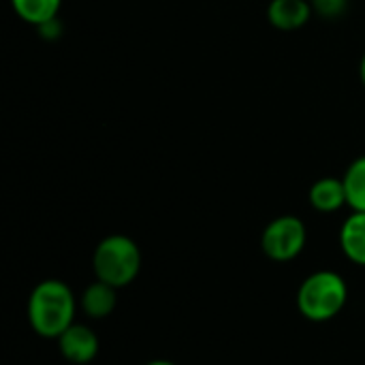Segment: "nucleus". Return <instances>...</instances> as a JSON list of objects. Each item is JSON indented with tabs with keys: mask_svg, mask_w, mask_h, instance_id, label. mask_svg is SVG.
Returning a JSON list of instances; mask_svg holds the SVG:
<instances>
[{
	"mask_svg": "<svg viewBox=\"0 0 365 365\" xmlns=\"http://www.w3.org/2000/svg\"><path fill=\"white\" fill-rule=\"evenodd\" d=\"M77 299L62 280L38 282L28 297V323L41 338L58 340L73 323Z\"/></svg>",
	"mask_w": 365,
	"mask_h": 365,
	"instance_id": "nucleus-1",
	"label": "nucleus"
},
{
	"mask_svg": "<svg viewBox=\"0 0 365 365\" xmlns=\"http://www.w3.org/2000/svg\"><path fill=\"white\" fill-rule=\"evenodd\" d=\"M349 299L346 280L336 272H314L297 291V308L304 319L325 323L336 319Z\"/></svg>",
	"mask_w": 365,
	"mask_h": 365,
	"instance_id": "nucleus-2",
	"label": "nucleus"
},
{
	"mask_svg": "<svg viewBox=\"0 0 365 365\" xmlns=\"http://www.w3.org/2000/svg\"><path fill=\"white\" fill-rule=\"evenodd\" d=\"M92 267L96 280L124 289L135 282L141 272V250L126 235H109L98 242L92 257Z\"/></svg>",
	"mask_w": 365,
	"mask_h": 365,
	"instance_id": "nucleus-3",
	"label": "nucleus"
},
{
	"mask_svg": "<svg viewBox=\"0 0 365 365\" xmlns=\"http://www.w3.org/2000/svg\"><path fill=\"white\" fill-rule=\"evenodd\" d=\"M308 242V231L302 218L297 216H278L274 218L263 235H261V248L263 252L278 263H287L297 259Z\"/></svg>",
	"mask_w": 365,
	"mask_h": 365,
	"instance_id": "nucleus-4",
	"label": "nucleus"
},
{
	"mask_svg": "<svg viewBox=\"0 0 365 365\" xmlns=\"http://www.w3.org/2000/svg\"><path fill=\"white\" fill-rule=\"evenodd\" d=\"M58 349L66 361L75 365H86L98 355V338L90 327L73 323L58 338Z\"/></svg>",
	"mask_w": 365,
	"mask_h": 365,
	"instance_id": "nucleus-5",
	"label": "nucleus"
},
{
	"mask_svg": "<svg viewBox=\"0 0 365 365\" xmlns=\"http://www.w3.org/2000/svg\"><path fill=\"white\" fill-rule=\"evenodd\" d=\"M312 13V4L308 0H272L267 4V21L284 32L306 26Z\"/></svg>",
	"mask_w": 365,
	"mask_h": 365,
	"instance_id": "nucleus-6",
	"label": "nucleus"
},
{
	"mask_svg": "<svg viewBox=\"0 0 365 365\" xmlns=\"http://www.w3.org/2000/svg\"><path fill=\"white\" fill-rule=\"evenodd\" d=\"M310 203L321 214H334L349 205L346 188L340 178H321L310 188Z\"/></svg>",
	"mask_w": 365,
	"mask_h": 365,
	"instance_id": "nucleus-7",
	"label": "nucleus"
},
{
	"mask_svg": "<svg viewBox=\"0 0 365 365\" xmlns=\"http://www.w3.org/2000/svg\"><path fill=\"white\" fill-rule=\"evenodd\" d=\"M115 287L107 284V282H92L79 297V308L83 310L86 317L90 319H107L118 304V295H115Z\"/></svg>",
	"mask_w": 365,
	"mask_h": 365,
	"instance_id": "nucleus-8",
	"label": "nucleus"
},
{
	"mask_svg": "<svg viewBox=\"0 0 365 365\" xmlns=\"http://www.w3.org/2000/svg\"><path fill=\"white\" fill-rule=\"evenodd\" d=\"M340 246L349 261L365 267V212H353L340 229Z\"/></svg>",
	"mask_w": 365,
	"mask_h": 365,
	"instance_id": "nucleus-9",
	"label": "nucleus"
},
{
	"mask_svg": "<svg viewBox=\"0 0 365 365\" xmlns=\"http://www.w3.org/2000/svg\"><path fill=\"white\" fill-rule=\"evenodd\" d=\"M62 0H11L13 11L17 17L30 26H45L58 17Z\"/></svg>",
	"mask_w": 365,
	"mask_h": 365,
	"instance_id": "nucleus-10",
	"label": "nucleus"
},
{
	"mask_svg": "<svg viewBox=\"0 0 365 365\" xmlns=\"http://www.w3.org/2000/svg\"><path fill=\"white\" fill-rule=\"evenodd\" d=\"M344 188H346V201L353 212H365V156L355 158L344 178Z\"/></svg>",
	"mask_w": 365,
	"mask_h": 365,
	"instance_id": "nucleus-11",
	"label": "nucleus"
},
{
	"mask_svg": "<svg viewBox=\"0 0 365 365\" xmlns=\"http://www.w3.org/2000/svg\"><path fill=\"white\" fill-rule=\"evenodd\" d=\"M310 4H312V11L319 13L321 17L336 19L346 11L349 0H310Z\"/></svg>",
	"mask_w": 365,
	"mask_h": 365,
	"instance_id": "nucleus-12",
	"label": "nucleus"
},
{
	"mask_svg": "<svg viewBox=\"0 0 365 365\" xmlns=\"http://www.w3.org/2000/svg\"><path fill=\"white\" fill-rule=\"evenodd\" d=\"M359 77H361V83L365 86V53L364 58H361V62H359Z\"/></svg>",
	"mask_w": 365,
	"mask_h": 365,
	"instance_id": "nucleus-13",
	"label": "nucleus"
},
{
	"mask_svg": "<svg viewBox=\"0 0 365 365\" xmlns=\"http://www.w3.org/2000/svg\"><path fill=\"white\" fill-rule=\"evenodd\" d=\"M145 365H175V364H171V361H165V359H156V361H150V364H145Z\"/></svg>",
	"mask_w": 365,
	"mask_h": 365,
	"instance_id": "nucleus-14",
	"label": "nucleus"
}]
</instances>
